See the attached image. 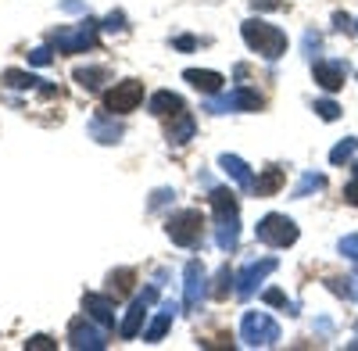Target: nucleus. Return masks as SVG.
<instances>
[{
    "mask_svg": "<svg viewBox=\"0 0 358 351\" xmlns=\"http://www.w3.org/2000/svg\"><path fill=\"white\" fill-rule=\"evenodd\" d=\"M183 111H187V104L179 94H172V90L151 94V115H158V119H176V115H183Z\"/></svg>",
    "mask_w": 358,
    "mask_h": 351,
    "instance_id": "f3484780",
    "label": "nucleus"
},
{
    "mask_svg": "<svg viewBox=\"0 0 358 351\" xmlns=\"http://www.w3.org/2000/svg\"><path fill=\"white\" fill-rule=\"evenodd\" d=\"M355 151H358V136H348V140H341L337 148L330 151V162H334V165H348V162L355 158Z\"/></svg>",
    "mask_w": 358,
    "mask_h": 351,
    "instance_id": "a878e982",
    "label": "nucleus"
},
{
    "mask_svg": "<svg viewBox=\"0 0 358 351\" xmlns=\"http://www.w3.org/2000/svg\"><path fill=\"white\" fill-rule=\"evenodd\" d=\"M0 79H4V86H11V90H40L43 86V79H36L33 72H18V69H8Z\"/></svg>",
    "mask_w": 358,
    "mask_h": 351,
    "instance_id": "b1692460",
    "label": "nucleus"
},
{
    "mask_svg": "<svg viewBox=\"0 0 358 351\" xmlns=\"http://www.w3.org/2000/svg\"><path fill=\"white\" fill-rule=\"evenodd\" d=\"M241 341L248 348H276L280 344V323L265 312H248L241 319Z\"/></svg>",
    "mask_w": 358,
    "mask_h": 351,
    "instance_id": "f03ea898",
    "label": "nucleus"
},
{
    "mask_svg": "<svg viewBox=\"0 0 358 351\" xmlns=\"http://www.w3.org/2000/svg\"><path fill=\"white\" fill-rule=\"evenodd\" d=\"M236 283V273H229V266H222L219 269V276H215V287H212V298H229V287Z\"/></svg>",
    "mask_w": 358,
    "mask_h": 351,
    "instance_id": "c85d7f7f",
    "label": "nucleus"
},
{
    "mask_svg": "<svg viewBox=\"0 0 358 351\" xmlns=\"http://www.w3.org/2000/svg\"><path fill=\"white\" fill-rule=\"evenodd\" d=\"M108 79H111V72L104 65H79L76 69V83L83 86V90H101Z\"/></svg>",
    "mask_w": 358,
    "mask_h": 351,
    "instance_id": "aec40b11",
    "label": "nucleus"
},
{
    "mask_svg": "<svg viewBox=\"0 0 358 351\" xmlns=\"http://www.w3.org/2000/svg\"><path fill=\"white\" fill-rule=\"evenodd\" d=\"M215 244L222 251H236V244H241V219L236 215L215 219Z\"/></svg>",
    "mask_w": 358,
    "mask_h": 351,
    "instance_id": "6ab92c4d",
    "label": "nucleus"
},
{
    "mask_svg": "<svg viewBox=\"0 0 358 351\" xmlns=\"http://www.w3.org/2000/svg\"><path fill=\"white\" fill-rule=\"evenodd\" d=\"M241 36L251 50H258L265 57V62H276V57L287 54V33L276 29V25H268V22H262V18H248L241 25Z\"/></svg>",
    "mask_w": 358,
    "mask_h": 351,
    "instance_id": "f257e3e1",
    "label": "nucleus"
},
{
    "mask_svg": "<svg viewBox=\"0 0 358 351\" xmlns=\"http://www.w3.org/2000/svg\"><path fill=\"white\" fill-rule=\"evenodd\" d=\"M86 129H90V136H94L97 143H118V140L126 136V129L115 122V115H111V119H108V115H94Z\"/></svg>",
    "mask_w": 358,
    "mask_h": 351,
    "instance_id": "2eb2a0df",
    "label": "nucleus"
},
{
    "mask_svg": "<svg viewBox=\"0 0 358 351\" xmlns=\"http://www.w3.org/2000/svg\"><path fill=\"white\" fill-rule=\"evenodd\" d=\"M334 25H337V29H341V33H344V29H348V25H351V18H348V15H341V11H337V15H334Z\"/></svg>",
    "mask_w": 358,
    "mask_h": 351,
    "instance_id": "79ce46f5",
    "label": "nucleus"
},
{
    "mask_svg": "<svg viewBox=\"0 0 358 351\" xmlns=\"http://www.w3.org/2000/svg\"><path fill=\"white\" fill-rule=\"evenodd\" d=\"M251 8L255 11H276V8H283L280 0H251Z\"/></svg>",
    "mask_w": 358,
    "mask_h": 351,
    "instance_id": "ea45409f",
    "label": "nucleus"
},
{
    "mask_svg": "<svg viewBox=\"0 0 358 351\" xmlns=\"http://www.w3.org/2000/svg\"><path fill=\"white\" fill-rule=\"evenodd\" d=\"M219 165L226 176H233L241 190H255V176H251V165L241 158V155H219Z\"/></svg>",
    "mask_w": 358,
    "mask_h": 351,
    "instance_id": "4468645a",
    "label": "nucleus"
},
{
    "mask_svg": "<svg viewBox=\"0 0 358 351\" xmlns=\"http://www.w3.org/2000/svg\"><path fill=\"white\" fill-rule=\"evenodd\" d=\"M172 197H176V194H172V190H165V187H162V190H155V194H151V212H158L162 204H169Z\"/></svg>",
    "mask_w": 358,
    "mask_h": 351,
    "instance_id": "c9c22d12",
    "label": "nucleus"
},
{
    "mask_svg": "<svg viewBox=\"0 0 358 351\" xmlns=\"http://www.w3.org/2000/svg\"><path fill=\"white\" fill-rule=\"evenodd\" d=\"M190 140H194V119L183 111V115H176V126H169V143H176V148H187Z\"/></svg>",
    "mask_w": 358,
    "mask_h": 351,
    "instance_id": "5701e85b",
    "label": "nucleus"
},
{
    "mask_svg": "<svg viewBox=\"0 0 358 351\" xmlns=\"http://www.w3.org/2000/svg\"><path fill=\"white\" fill-rule=\"evenodd\" d=\"M287 183V169H265V176H258V180H255V194L258 197H273L280 187Z\"/></svg>",
    "mask_w": 358,
    "mask_h": 351,
    "instance_id": "412c9836",
    "label": "nucleus"
},
{
    "mask_svg": "<svg viewBox=\"0 0 358 351\" xmlns=\"http://www.w3.org/2000/svg\"><path fill=\"white\" fill-rule=\"evenodd\" d=\"M319 43H322V40H319V33H312V29H308V33H305V54H308V57H315Z\"/></svg>",
    "mask_w": 358,
    "mask_h": 351,
    "instance_id": "4c0bfd02",
    "label": "nucleus"
},
{
    "mask_svg": "<svg viewBox=\"0 0 358 351\" xmlns=\"http://www.w3.org/2000/svg\"><path fill=\"white\" fill-rule=\"evenodd\" d=\"M312 76H315V83L322 86L326 94H337L344 86V79H348V62H341V57H337V62H334V57H330V62L319 57V62H312Z\"/></svg>",
    "mask_w": 358,
    "mask_h": 351,
    "instance_id": "f8f14e48",
    "label": "nucleus"
},
{
    "mask_svg": "<svg viewBox=\"0 0 358 351\" xmlns=\"http://www.w3.org/2000/svg\"><path fill=\"white\" fill-rule=\"evenodd\" d=\"M197 43H201L197 36H176V47H179V50H194Z\"/></svg>",
    "mask_w": 358,
    "mask_h": 351,
    "instance_id": "a19ab883",
    "label": "nucleus"
},
{
    "mask_svg": "<svg viewBox=\"0 0 358 351\" xmlns=\"http://www.w3.org/2000/svg\"><path fill=\"white\" fill-rule=\"evenodd\" d=\"M326 187V176H319V172H305L301 176V183L294 187V197H308L312 190H322Z\"/></svg>",
    "mask_w": 358,
    "mask_h": 351,
    "instance_id": "bb28decb",
    "label": "nucleus"
},
{
    "mask_svg": "<svg viewBox=\"0 0 358 351\" xmlns=\"http://www.w3.org/2000/svg\"><path fill=\"white\" fill-rule=\"evenodd\" d=\"M262 108V94L248 90V86H236V90L222 94V97H208L204 111H212V115H226V111H258Z\"/></svg>",
    "mask_w": 358,
    "mask_h": 351,
    "instance_id": "423d86ee",
    "label": "nucleus"
},
{
    "mask_svg": "<svg viewBox=\"0 0 358 351\" xmlns=\"http://www.w3.org/2000/svg\"><path fill=\"white\" fill-rule=\"evenodd\" d=\"M315 115H319L322 122H337L341 119V104L330 101V97H322V101H315Z\"/></svg>",
    "mask_w": 358,
    "mask_h": 351,
    "instance_id": "c756f323",
    "label": "nucleus"
},
{
    "mask_svg": "<svg viewBox=\"0 0 358 351\" xmlns=\"http://www.w3.org/2000/svg\"><path fill=\"white\" fill-rule=\"evenodd\" d=\"M351 348H358V341H351Z\"/></svg>",
    "mask_w": 358,
    "mask_h": 351,
    "instance_id": "37998d69",
    "label": "nucleus"
},
{
    "mask_svg": "<svg viewBox=\"0 0 358 351\" xmlns=\"http://www.w3.org/2000/svg\"><path fill=\"white\" fill-rule=\"evenodd\" d=\"M50 62H54V50H50V47H33V50H29V65L47 69Z\"/></svg>",
    "mask_w": 358,
    "mask_h": 351,
    "instance_id": "2f4dec72",
    "label": "nucleus"
},
{
    "mask_svg": "<svg viewBox=\"0 0 358 351\" xmlns=\"http://www.w3.org/2000/svg\"><path fill=\"white\" fill-rule=\"evenodd\" d=\"M355 33H358V25H355Z\"/></svg>",
    "mask_w": 358,
    "mask_h": 351,
    "instance_id": "a18cd8bd",
    "label": "nucleus"
},
{
    "mask_svg": "<svg viewBox=\"0 0 358 351\" xmlns=\"http://www.w3.org/2000/svg\"><path fill=\"white\" fill-rule=\"evenodd\" d=\"M176 312H179V301H162V308H158V315H155V323L143 330V341H147V344H158V341L165 337V330L172 327Z\"/></svg>",
    "mask_w": 358,
    "mask_h": 351,
    "instance_id": "a211bd4d",
    "label": "nucleus"
},
{
    "mask_svg": "<svg viewBox=\"0 0 358 351\" xmlns=\"http://www.w3.org/2000/svg\"><path fill=\"white\" fill-rule=\"evenodd\" d=\"M262 301H265V305H273V308H283L287 315H297V305L287 301V294H283V290H276V287H268L265 294H262Z\"/></svg>",
    "mask_w": 358,
    "mask_h": 351,
    "instance_id": "cd10ccee",
    "label": "nucleus"
},
{
    "mask_svg": "<svg viewBox=\"0 0 358 351\" xmlns=\"http://www.w3.org/2000/svg\"><path fill=\"white\" fill-rule=\"evenodd\" d=\"M344 201H348V204H355V208H358V176H355V180H351V183L344 187Z\"/></svg>",
    "mask_w": 358,
    "mask_h": 351,
    "instance_id": "58836bf2",
    "label": "nucleus"
},
{
    "mask_svg": "<svg viewBox=\"0 0 358 351\" xmlns=\"http://www.w3.org/2000/svg\"><path fill=\"white\" fill-rule=\"evenodd\" d=\"M101 29H108V33H122V29H126V15H122V11H111Z\"/></svg>",
    "mask_w": 358,
    "mask_h": 351,
    "instance_id": "f704fd0d",
    "label": "nucleus"
},
{
    "mask_svg": "<svg viewBox=\"0 0 358 351\" xmlns=\"http://www.w3.org/2000/svg\"><path fill=\"white\" fill-rule=\"evenodd\" d=\"M280 269V262L276 258H262V262H248V266L236 273V298H251L255 290H258V283L268 276V273H276Z\"/></svg>",
    "mask_w": 358,
    "mask_h": 351,
    "instance_id": "1a4fd4ad",
    "label": "nucleus"
},
{
    "mask_svg": "<svg viewBox=\"0 0 358 351\" xmlns=\"http://www.w3.org/2000/svg\"><path fill=\"white\" fill-rule=\"evenodd\" d=\"M69 341H72V348H79V351H104V348H108V334H104V327H101V330H97V327H90V315L72 319Z\"/></svg>",
    "mask_w": 358,
    "mask_h": 351,
    "instance_id": "9d476101",
    "label": "nucleus"
},
{
    "mask_svg": "<svg viewBox=\"0 0 358 351\" xmlns=\"http://www.w3.org/2000/svg\"><path fill=\"white\" fill-rule=\"evenodd\" d=\"M25 348H29V351H54L57 344H54L47 334H36V337H29V341H25Z\"/></svg>",
    "mask_w": 358,
    "mask_h": 351,
    "instance_id": "72a5a7b5",
    "label": "nucleus"
},
{
    "mask_svg": "<svg viewBox=\"0 0 358 351\" xmlns=\"http://www.w3.org/2000/svg\"><path fill=\"white\" fill-rule=\"evenodd\" d=\"M83 312L94 319L97 327H104V330L115 327V305H111V294H86V298H83Z\"/></svg>",
    "mask_w": 358,
    "mask_h": 351,
    "instance_id": "ddd939ff",
    "label": "nucleus"
},
{
    "mask_svg": "<svg viewBox=\"0 0 358 351\" xmlns=\"http://www.w3.org/2000/svg\"><path fill=\"white\" fill-rule=\"evenodd\" d=\"M97 22L94 18H83L79 25H69V29H57L50 36V43L62 50V54H83L90 47H97Z\"/></svg>",
    "mask_w": 358,
    "mask_h": 351,
    "instance_id": "20e7f679",
    "label": "nucleus"
},
{
    "mask_svg": "<svg viewBox=\"0 0 358 351\" xmlns=\"http://www.w3.org/2000/svg\"><path fill=\"white\" fill-rule=\"evenodd\" d=\"M255 237H258V244H265V248H290V244L297 241V222L287 219V215H280V212H268V215L255 226Z\"/></svg>",
    "mask_w": 358,
    "mask_h": 351,
    "instance_id": "39448f33",
    "label": "nucleus"
},
{
    "mask_svg": "<svg viewBox=\"0 0 358 351\" xmlns=\"http://www.w3.org/2000/svg\"><path fill=\"white\" fill-rule=\"evenodd\" d=\"M143 101V83L140 79H122V83H115V90L104 94V108L111 115H129L136 111Z\"/></svg>",
    "mask_w": 358,
    "mask_h": 351,
    "instance_id": "0eeeda50",
    "label": "nucleus"
},
{
    "mask_svg": "<svg viewBox=\"0 0 358 351\" xmlns=\"http://www.w3.org/2000/svg\"><path fill=\"white\" fill-rule=\"evenodd\" d=\"M208 201H212V208H215V219L236 215V194H233V190H226V187H212Z\"/></svg>",
    "mask_w": 358,
    "mask_h": 351,
    "instance_id": "4be33fe9",
    "label": "nucleus"
},
{
    "mask_svg": "<svg viewBox=\"0 0 358 351\" xmlns=\"http://www.w3.org/2000/svg\"><path fill=\"white\" fill-rule=\"evenodd\" d=\"M165 233H169V241L179 244V248H197L201 244V233H204V215L197 208H183V212L169 215Z\"/></svg>",
    "mask_w": 358,
    "mask_h": 351,
    "instance_id": "7ed1b4c3",
    "label": "nucleus"
},
{
    "mask_svg": "<svg viewBox=\"0 0 358 351\" xmlns=\"http://www.w3.org/2000/svg\"><path fill=\"white\" fill-rule=\"evenodd\" d=\"M133 280H136L133 269H118V273H111V276H108V294H111V298L129 294V290H133Z\"/></svg>",
    "mask_w": 358,
    "mask_h": 351,
    "instance_id": "393cba45",
    "label": "nucleus"
},
{
    "mask_svg": "<svg viewBox=\"0 0 358 351\" xmlns=\"http://www.w3.org/2000/svg\"><path fill=\"white\" fill-rule=\"evenodd\" d=\"M204 294H208V273L197 258H190L183 269V308H190V312L201 308Z\"/></svg>",
    "mask_w": 358,
    "mask_h": 351,
    "instance_id": "6e6552de",
    "label": "nucleus"
},
{
    "mask_svg": "<svg viewBox=\"0 0 358 351\" xmlns=\"http://www.w3.org/2000/svg\"><path fill=\"white\" fill-rule=\"evenodd\" d=\"M57 8H62L65 15H86V4H83V0H62Z\"/></svg>",
    "mask_w": 358,
    "mask_h": 351,
    "instance_id": "e433bc0d",
    "label": "nucleus"
},
{
    "mask_svg": "<svg viewBox=\"0 0 358 351\" xmlns=\"http://www.w3.org/2000/svg\"><path fill=\"white\" fill-rule=\"evenodd\" d=\"M183 79L194 86V90L208 94V97H212V94H219L222 86H226V79H222L219 72H212V69H187V72H183Z\"/></svg>",
    "mask_w": 358,
    "mask_h": 351,
    "instance_id": "dca6fc26",
    "label": "nucleus"
},
{
    "mask_svg": "<svg viewBox=\"0 0 358 351\" xmlns=\"http://www.w3.org/2000/svg\"><path fill=\"white\" fill-rule=\"evenodd\" d=\"M330 287L337 290V294H344V298L358 301V273H355V276H348V280H330Z\"/></svg>",
    "mask_w": 358,
    "mask_h": 351,
    "instance_id": "7c9ffc66",
    "label": "nucleus"
},
{
    "mask_svg": "<svg viewBox=\"0 0 358 351\" xmlns=\"http://www.w3.org/2000/svg\"><path fill=\"white\" fill-rule=\"evenodd\" d=\"M355 176H358V165H355Z\"/></svg>",
    "mask_w": 358,
    "mask_h": 351,
    "instance_id": "c03bdc74",
    "label": "nucleus"
},
{
    "mask_svg": "<svg viewBox=\"0 0 358 351\" xmlns=\"http://www.w3.org/2000/svg\"><path fill=\"white\" fill-rule=\"evenodd\" d=\"M155 301H158V283H151V287H147L143 294L129 305V315H126V323L118 327V337H122V341H133V337L140 334V327H143V315H147V308H151Z\"/></svg>",
    "mask_w": 358,
    "mask_h": 351,
    "instance_id": "9b49d317",
    "label": "nucleus"
},
{
    "mask_svg": "<svg viewBox=\"0 0 358 351\" xmlns=\"http://www.w3.org/2000/svg\"><path fill=\"white\" fill-rule=\"evenodd\" d=\"M341 255L344 258H351V262H358V233H348V237H341Z\"/></svg>",
    "mask_w": 358,
    "mask_h": 351,
    "instance_id": "473e14b6",
    "label": "nucleus"
}]
</instances>
